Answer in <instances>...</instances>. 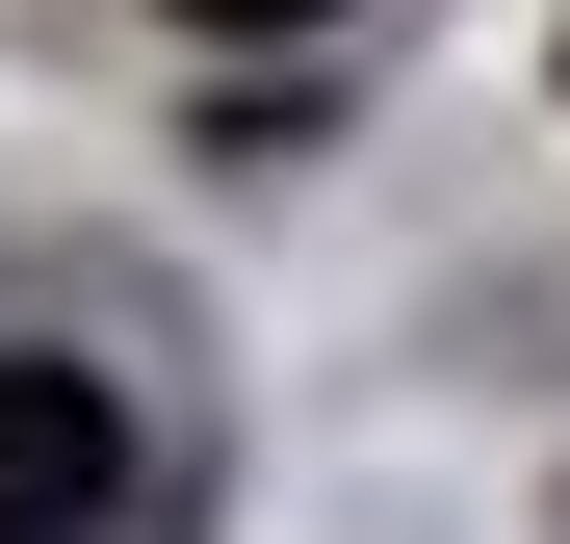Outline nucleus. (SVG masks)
<instances>
[{"label": "nucleus", "mask_w": 570, "mask_h": 544, "mask_svg": "<svg viewBox=\"0 0 570 544\" xmlns=\"http://www.w3.org/2000/svg\"><path fill=\"white\" fill-rule=\"evenodd\" d=\"M181 27H337V0H181Z\"/></svg>", "instance_id": "obj_2"}, {"label": "nucleus", "mask_w": 570, "mask_h": 544, "mask_svg": "<svg viewBox=\"0 0 570 544\" xmlns=\"http://www.w3.org/2000/svg\"><path fill=\"white\" fill-rule=\"evenodd\" d=\"M130 518V415L78 363H0V544H105Z\"/></svg>", "instance_id": "obj_1"}]
</instances>
